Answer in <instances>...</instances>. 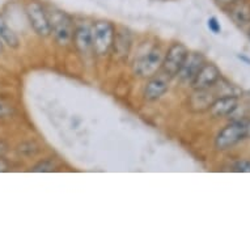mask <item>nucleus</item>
Instances as JSON below:
<instances>
[{
    "mask_svg": "<svg viewBox=\"0 0 250 250\" xmlns=\"http://www.w3.org/2000/svg\"><path fill=\"white\" fill-rule=\"evenodd\" d=\"M215 101V95L209 89H195L190 97V107L194 111H203L211 107Z\"/></svg>",
    "mask_w": 250,
    "mask_h": 250,
    "instance_id": "nucleus-13",
    "label": "nucleus"
},
{
    "mask_svg": "<svg viewBox=\"0 0 250 250\" xmlns=\"http://www.w3.org/2000/svg\"><path fill=\"white\" fill-rule=\"evenodd\" d=\"M238 107L237 96H223L219 97L211 105V114L213 118H224L232 115Z\"/></svg>",
    "mask_w": 250,
    "mask_h": 250,
    "instance_id": "nucleus-10",
    "label": "nucleus"
},
{
    "mask_svg": "<svg viewBox=\"0 0 250 250\" xmlns=\"http://www.w3.org/2000/svg\"><path fill=\"white\" fill-rule=\"evenodd\" d=\"M47 16H49L50 30H51L55 41L59 45H68L74 37L75 28L72 19L64 11L57 8L47 11Z\"/></svg>",
    "mask_w": 250,
    "mask_h": 250,
    "instance_id": "nucleus-1",
    "label": "nucleus"
},
{
    "mask_svg": "<svg viewBox=\"0 0 250 250\" xmlns=\"http://www.w3.org/2000/svg\"><path fill=\"white\" fill-rule=\"evenodd\" d=\"M76 49L84 55H89L93 53V41H92V26L85 22L78 25L74 30L72 37Z\"/></svg>",
    "mask_w": 250,
    "mask_h": 250,
    "instance_id": "nucleus-9",
    "label": "nucleus"
},
{
    "mask_svg": "<svg viewBox=\"0 0 250 250\" xmlns=\"http://www.w3.org/2000/svg\"><path fill=\"white\" fill-rule=\"evenodd\" d=\"M212 88H216L219 97H223V96H237L238 97V95H240V89L237 86H234L233 84H230L222 78Z\"/></svg>",
    "mask_w": 250,
    "mask_h": 250,
    "instance_id": "nucleus-16",
    "label": "nucleus"
},
{
    "mask_svg": "<svg viewBox=\"0 0 250 250\" xmlns=\"http://www.w3.org/2000/svg\"><path fill=\"white\" fill-rule=\"evenodd\" d=\"M234 170H237V172L250 173V160H242L236 163V165H234Z\"/></svg>",
    "mask_w": 250,
    "mask_h": 250,
    "instance_id": "nucleus-19",
    "label": "nucleus"
},
{
    "mask_svg": "<svg viewBox=\"0 0 250 250\" xmlns=\"http://www.w3.org/2000/svg\"><path fill=\"white\" fill-rule=\"evenodd\" d=\"M207 25H208L209 30L215 34L220 33V30H222V26H220V24H219V21H217L216 17H209Z\"/></svg>",
    "mask_w": 250,
    "mask_h": 250,
    "instance_id": "nucleus-18",
    "label": "nucleus"
},
{
    "mask_svg": "<svg viewBox=\"0 0 250 250\" xmlns=\"http://www.w3.org/2000/svg\"><path fill=\"white\" fill-rule=\"evenodd\" d=\"M5 169H7V164H5L4 161L0 159V172H4Z\"/></svg>",
    "mask_w": 250,
    "mask_h": 250,
    "instance_id": "nucleus-23",
    "label": "nucleus"
},
{
    "mask_svg": "<svg viewBox=\"0 0 250 250\" xmlns=\"http://www.w3.org/2000/svg\"><path fill=\"white\" fill-rule=\"evenodd\" d=\"M55 169V165L51 161H41L40 164H37L32 170L33 172H53Z\"/></svg>",
    "mask_w": 250,
    "mask_h": 250,
    "instance_id": "nucleus-17",
    "label": "nucleus"
},
{
    "mask_svg": "<svg viewBox=\"0 0 250 250\" xmlns=\"http://www.w3.org/2000/svg\"><path fill=\"white\" fill-rule=\"evenodd\" d=\"M168 76L165 74L159 75V76H152L151 80L147 83V86L144 89V97L148 101H156L159 100L161 96L167 93L169 89V82Z\"/></svg>",
    "mask_w": 250,
    "mask_h": 250,
    "instance_id": "nucleus-11",
    "label": "nucleus"
},
{
    "mask_svg": "<svg viewBox=\"0 0 250 250\" xmlns=\"http://www.w3.org/2000/svg\"><path fill=\"white\" fill-rule=\"evenodd\" d=\"M205 63V57L201 53H189L177 76L181 79V82L191 84Z\"/></svg>",
    "mask_w": 250,
    "mask_h": 250,
    "instance_id": "nucleus-8",
    "label": "nucleus"
},
{
    "mask_svg": "<svg viewBox=\"0 0 250 250\" xmlns=\"http://www.w3.org/2000/svg\"><path fill=\"white\" fill-rule=\"evenodd\" d=\"M7 152V146L3 143H0V156H3Z\"/></svg>",
    "mask_w": 250,
    "mask_h": 250,
    "instance_id": "nucleus-22",
    "label": "nucleus"
},
{
    "mask_svg": "<svg viewBox=\"0 0 250 250\" xmlns=\"http://www.w3.org/2000/svg\"><path fill=\"white\" fill-rule=\"evenodd\" d=\"M188 49L185 47L182 43H174L169 47L167 54L164 55L163 59V64H161V71L168 78H174L180 72L181 67L184 64L185 59L188 57Z\"/></svg>",
    "mask_w": 250,
    "mask_h": 250,
    "instance_id": "nucleus-6",
    "label": "nucleus"
},
{
    "mask_svg": "<svg viewBox=\"0 0 250 250\" xmlns=\"http://www.w3.org/2000/svg\"><path fill=\"white\" fill-rule=\"evenodd\" d=\"M25 13H26V17H28V21L32 29L40 37H47L51 34L47 11L40 1H37V0L28 1L25 5Z\"/></svg>",
    "mask_w": 250,
    "mask_h": 250,
    "instance_id": "nucleus-3",
    "label": "nucleus"
},
{
    "mask_svg": "<svg viewBox=\"0 0 250 250\" xmlns=\"http://www.w3.org/2000/svg\"><path fill=\"white\" fill-rule=\"evenodd\" d=\"M222 78V72L212 63H205L197 76L194 78L191 85L194 89H209Z\"/></svg>",
    "mask_w": 250,
    "mask_h": 250,
    "instance_id": "nucleus-7",
    "label": "nucleus"
},
{
    "mask_svg": "<svg viewBox=\"0 0 250 250\" xmlns=\"http://www.w3.org/2000/svg\"><path fill=\"white\" fill-rule=\"evenodd\" d=\"M229 16L240 26H246L250 24V3L246 0H237L230 4Z\"/></svg>",
    "mask_w": 250,
    "mask_h": 250,
    "instance_id": "nucleus-12",
    "label": "nucleus"
},
{
    "mask_svg": "<svg viewBox=\"0 0 250 250\" xmlns=\"http://www.w3.org/2000/svg\"><path fill=\"white\" fill-rule=\"evenodd\" d=\"M246 138H250V122L246 123Z\"/></svg>",
    "mask_w": 250,
    "mask_h": 250,
    "instance_id": "nucleus-24",
    "label": "nucleus"
},
{
    "mask_svg": "<svg viewBox=\"0 0 250 250\" xmlns=\"http://www.w3.org/2000/svg\"><path fill=\"white\" fill-rule=\"evenodd\" d=\"M8 113H9V110L4 106V105H0V118L5 117V115L8 114Z\"/></svg>",
    "mask_w": 250,
    "mask_h": 250,
    "instance_id": "nucleus-21",
    "label": "nucleus"
},
{
    "mask_svg": "<svg viewBox=\"0 0 250 250\" xmlns=\"http://www.w3.org/2000/svg\"><path fill=\"white\" fill-rule=\"evenodd\" d=\"M216 1L220 5H230L233 4V3H236L237 0H216Z\"/></svg>",
    "mask_w": 250,
    "mask_h": 250,
    "instance_id": "nucleus-20",
    "label": "nucleus"
},
{
    "mask_svg": "<svg viewBox=\"0 0 250 250\" xmlns=\"http://www.w3.org/2000/svg\"><path fill=\"white\" fill-rule=\"evenodd\" d=\"M1 50H3V43H1V40H0V53H1Z\"/></svg>",
    "mask_w": 250,
    "mask_h": 250,
    "instance_id": "nucleus-26",
    "label": "nucleus"
},
{
    "mask_svg": "<svg viewBox=\"0 0 250 250\" xmlns=\"http://www.w3.org/2000/svg\"><path fill=\"white\" fill-rule=\"evenodd\" d=\"M164 54L160 47H153L148 53L138 58L134 64V71L142 78H152L161 68Z\"/></svg>",
    "mask_w": 250,
    "mask_h": 250,
    "instance_id": "nucleus-5",
    "label": "nucleus"
},
{
    "mask_svg": "<svg viewBox=\"0 0 250 250\" xmlns=\"http://www.w3.org/2000/svg\"><path fill=\"white\" fill-rule=\"evenodd\" d=\"M115 37V29L111 22L105 20L96 21L92 26V41L93 53L97 55H106L113 49Z\"/></svg>",
    "mask_w": 250,
    "mask_h": 250,
    "instance_id": "nucleus-2",
    "label": "nucleus"
},
{
    "mask_svg": "<svg viewBox=\"0 0 250 250\" xmlns=\"http://www.w3.org/2000/svg\"><path fill=\"white\" fill-rule=\"evenodd\" d=\"M240 58H241V59H244V61H245V62H248V63H250V61H249V59H248V58H245V57H240Z\"/></svg>",
    "mask_w": 250,
    "mask_h": 250,
    "instance_id": "nucleus-25",
    "label": "nucleus"
},
{
    "mask_svg": "<svg viewBox=\"0 0 250 250\" xmlns=\"http://www.w3.org/2000/svg\"><path fill=\"white\" fill-rule=\"evenodd\" d=\"M0 40L3 43L8 45L9 47H13V49H16L20 45V40L16 36V33L9 28L1 16H0Z\"/></svg>",
    "mask_w": 250,
    "mask_h": 250,
    "instance_id": "nucleus-14",
    "label": "nucleus"
},
{
    "mask_svg": "<svg viewBox=\"0 0 250 250\" xmlns=\"http://www.w3.org/2000/svg\"><path fill=\"white\" fill-rule=\"evenodd\" d=\"M244 139H246V123L242 121H234L227 125L226 127L217 134L215 147L219 151H226L234 147Z\"/></svg>",
    "mask_w": 250,
    "mask_h": 250,
    "instance_id": "nucleus-4",
    "label": "nucleus"
},
{
    "mask_svg": "<svg viewBox=\"0 0 250 250\" xmlns=\"http://www.w3.org/2000/svg\"><path fill=\"white\" fill-rule=\"evenodd\" d=\"M130 46H131V37H130L128 32L123 30V32L115 33L113 47L117 50L118 55H121V57L127 55L128 51H130Z\"/></svg>",
    "mask_w": 250,
    "mask_h": 250,
    "instance_id": "nucleus-15",
    "label": "nucleus"
}]
</instances>
